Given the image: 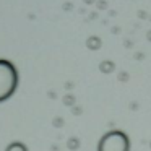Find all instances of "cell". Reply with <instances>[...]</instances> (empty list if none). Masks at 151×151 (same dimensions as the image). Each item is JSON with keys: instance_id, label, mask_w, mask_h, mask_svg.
I'll use <instances>...</instances> for the list:
<instances>
[{"instance_id": "cell-13", "label": "cell", "mask_w": 151, "mask_h": 151, "mask_svg": "<svg viewBox=\"0 0 151 151\" xmlns=\"http://www.w3.org/2000/svg\"><path fill=\"white\" fill-rule=\"evenodd\" d=\"M73 114L80 115V114H81V107H73Z\"/></svg>"}, {"instance_id": "cell-8", "label": "cell", "mask_w": 151, "mask_h": 151, "mask_svg": "<svg viewBox=\"0 0 151 151\" xmlns=\"http://www.w3.org/2000/svg\"><path fill=\"white\" fill-rule=\"evenodd\" d=\"M75 101H76V99L73 98L72 94H67L65 98H63V104H67V106H73V104H75Z\"/></svg>"}, {"instance_id": "cell-10", "label": "cell", "mask_w": 151, "mask_h": 151, "mask_svg": "<svg viewBox=\"0 0 151 151\" xmlns=\"http://www.w3.org/2000/svg\"><path fill=\"white\" fill-rule=\"evenodd\" d=\"M62 125H63V119L62 117H55V119H54V127L60 128Z\"/></svg>"}, {"instance_id": "cell-20", "label": "cell", "mask_w": 151, "mask_h": 151, "mask_svg": "<svg viewBox=\"0 0 151 151\" xmlns=\"http://www.w3.org/2000/svg\"><path fill=\"white\" fill-rule=\"evenodd\" d=\"M150 148H151V141H150Z\"/></svg>"}, {"instance_id": "cell-5", "label": "cell", "mask_w": 151, "mask_h": 151, "mask_svg": "<svg viewBox=\"0 0 151 151\" xmlns=\"http://www.w3.org/2000/svg\"><path fill=\"white\" fill-rule=\"evenodd\" d=\"M80 140L76 137H72V138H68V141H67V148H68V150H72V151H76L80 148Z\"/></svg>"}, {"instance_id": "cell-9", "label": "cell", "mask_w": 151, "mask_h": 151, "mask_svg": "<svg viewBox=\"0 0 151 151\" xmlns=\"http://www.w3.org/2000/svg\"><path fill=\"white\" fill-rule=\"evenodd\" d=\"M96 4H98L99 10H106V8H107V2H106V0H96Z\"/></svg>"}, {"instance_id": "cell-14", "label": "cell", "mask_w": 151, "mask_h": 151, "mask_svg": "<svg viewBox=\"0 0 151 151\" xmlns=\"http://www.w3.org/2000/svg\"><path fill=\"white\" fill-rule=\"evenodd\" d=\"M130 109H133V111H137V109H138V104H137V102H130Z\"/></svg>"}, {"instance_id": "cell-16", "label": "cell", "mask_w": 151, "mask_h": 151, "mask_svg": "<svg viewBox=\"0 0 151 151\" xmlns=\"http://www.w3.org/2000/svg\"><path fill=\"white\" fill-rule=\"evenodd\" d=\"M86 5H93V4H96V0H83Z\"/></svg>"}, {"instance_id": "cell-15", "label": "cell", "mask_w": 151, "mask_h": 151, "mask_svg": "<svg viewBox=\"0 0 151 151\" xmlns=\"http://www.w3.org/2000/svg\"><path fill=\"white\" fill-rule=\"evenodd\" d=\"M112 33H114V34L120 33V28H119V26H114V28H112Z\"/></svg>"}, {"instance_id": "cell-19", "label": "cell", "mask_w": 151, "mask_h": 151, "mask_svg": "<svg viewBox=\"0 0 151 151\" xmlns=\"http://www.w3.org/2000/svg\"><path fill=\"white\" fill-rule=\"evenodd\" d=\"M148 20H150V21H151V17H148Z\"/></svg>"}, {"instance_id": "cell-6", "label": "cell", "mask_w": 151, "mask_h": 151, "mask_svg": "<svg viewBox=\"0 0 151 151\" xmlns=\"http://www.w3.org/2000/svg\"><path fill=\"white\" fill-rule=\"evenodd\" d=\"M7 151H28V148L23 143H20V141H15V143L8 145Z\"/></svg>"}, {"instance_id": "cell-11", "label": "cell", "mask_w": 151, "mask_h": 151, "mask_svg": "<svg viewBox=\"0 0 151 151\" xmlns=\"http://www.w3.org/2000/svg\"><path fill=\"white\" fill-rule=\"evenodd\" d=\"M148 17H150V15H148L146 12H143V10L138 12V18H141V20H148Z\"/></svg>"}, {"instance_id": "cell-12", "label": "cell", "mask_w": 151, "mask_h": 151, "mask_svg": "<svg viewBox=\"0 0 151 151\" xmlns=\"http://www.w3.org/2000/svg\"><path fill=\"white\" fill-rule=\"evenodd\" d=\"M135 59H137V60H143L145 59V54L143 52H137V54H135Z\"/></svg>"}, {"instance_id": "cell-2", "label": "cell", "mask_w": 151, "mask_h": 151, "mask_svg": "<svg viewBox=\"0 0 151 151\" xmlns=\"http://www.w3.org/2000/svg\"><path fill=\"white\" fill-rule=\"evenodd\" d=\"M18 75L15 67L7 60H0V102L8 99L17 88Z\"/></svg>"}, {"instance_id": "cell-17", "label": "cell", "mask_w": 151, "mask_h": 151, "mask_svg": "<svg viewBox=\"0 0 151 151\" xmlns=\"http://www.w3.org/2000/svg\"><path fill=\"white\" fill-rule=\"evenodd\" d=\"M146 39H148V41H150V42H151V29H150V31H148V33H146Z\"/></svg>"}, {"instance_id": "cell-18", "label": "cell", "mask_w": 151, "mask_h": 151, "mask_svg": "<svg viewBox=\"0 0 151 151\" xmlns=\"http://www.w3.org/2000/svg\"><path fill=\"white\" fill-rule=\"evenodd\" d=\"M125 46H127V47H132V46H133V44H132V41H125Z\"/></svg>"}, {"instance_id": "cell-1", "label": "cell", "mask_w": 151, "mask_h": 151, "mask_svg": "<svg viewBox=\"0 0 151 151\" xmlns=\"http://www.w3.org/2000/svg\"><path fill=\"white\" fill-rule=\"evenodd\" d=\"M98 151H130V138L122 130H111L101 137Z\"/></svg>"}, {"instance_id": "cell-7", "label": "cell", "mask_w": 151, "mask_h": 151, "mask_svg": "<svg viewBox=\"0 0 151 151\" xmlns=\"http://www.w3.org/2000/svg\"><path fill=\"white\" fill-rule=\"evenodd\" d=\"M117 80H119L120 83H127L128 80H130V75H128L127 72H120V73L117 75Z\"/></svg>"}, {"instance_id": "cell-3", "label": "cell", "mask_w": 151, "mask_h": 151, "mask_svg": "<svg viewBox=\"0 0 151 151\" xmlns=\"http://www.w3.org/2000/svg\"><path fill=\"white\" fill-rule=\"evenodd\" d=\"M102 46V41L99 36H89L88 39H86V47H88L89 50H99Z\"/></svg>"}, {"instance_id": "cell-4", "label": "cell", "mask_w": 151, "mask_h": 151, "mask_svg": "<svg viewBox=\"0 0 151 151\" xmlns=\"http://www.w3.org/2000/svg\"><path fill=\"white\" fill-rule=\"evenodd\" d=\"M114 70H115V63L112 60H102L99 63V72L104 73V75H111V73H114Z\"/></svg>"}]
</instances>
